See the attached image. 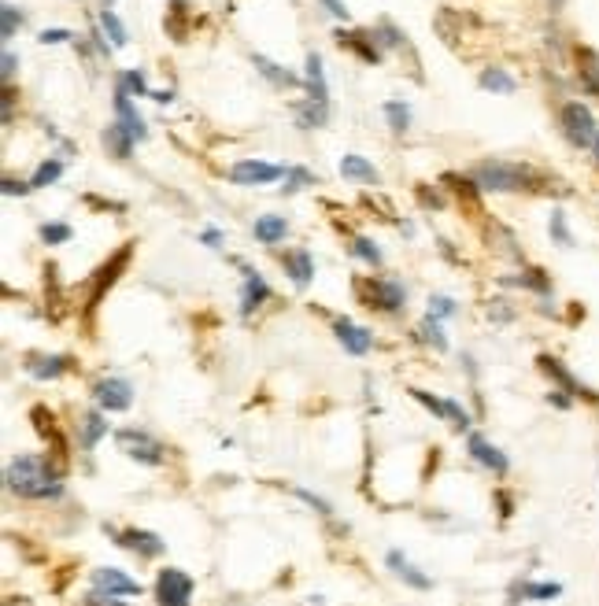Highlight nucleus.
Returning <instances> with one entry per match:
<instances>
[{
	"label": "nucleus",
	"instance_id": "1",
	"mask_svg": "<svg viewBox=\"0 0 599 606\" xmlns=\"http://www.w3.org/2000/svg\"><path fill=\"white\" fill-rule=\"evenodd\" d=\"M4 481H8L15 496L23 499H56L63 492L60 473L45 455H19V459H12L8 470H4Z\"/></svg>",
	"mask_w": 599,
	"mask_h": 606
},
{
	"label": "nucleus",
	"instance_id": "2",
	"mask_svg": "<svg viewBox=\"0 0 599 606\" xmlns=\"http://www.w3.org/2000/svg\"><path fill=\"white\" fill-rule=\"evenodd\" d=\"M474 182L485 193H529L540 185V174L526 163H507V159H485L474 167Z\"/></svg>",
	"mask_w": 599,
	"mask_h": 606
},
{
	"label": "nucleus",
	"instance_id": "3",
	"mask_svg": "<svg viewBox=\"0 0 599 606\" xmlns=\"http://www.w3.org/2000/svg\"><path fill=\"white\" fill-rule=\"evenodd\" d=\"M355 296L363 300V307L385 311V315H396L407 307V289L392 278H355Z\"/></svg>",
	"mask_w": 599,
	"mask_h": 606
},
{
	"label": "nucleus",
	"instance_id": "4",
	"mask_svg": "<svg viewBox=\"0 0 599 606\" xmlns=\"http://www.w3.org/2000/svg\"><path fill=\"white\" fill-rule=\"evenodd\" d=\"M559 122H563V134L566 141L574 148H588L596 145V119H592V111L585 108V104H577V100H570V104H563V111H559Z\"/></svg>",
	"mask_w": 599,
	"mask_h": 606
},
{
	"label": "nucleus",
	"instance_id": "5",
	"mask_svg": "<svg viewBox=\"0 0 599 606\" xmlns=\"http://www.w3.org/2000/svg\"><path fill=\"white\" fill-rule=\"evenodd\" d=\"M193 577L182 570H174V566H167V570H159L156 577V599L159 606H189V599H193Z\"/></svg>",
	"mask_w": 599,
	"mask_h": 606
},
{
	"label": "nucleus",
	"instance_id": "6",
	"mask_svg": "<svg viewBox=\"0 0 599 606\" xmlns=\"http://www.w3.org/2000/svg\"><path fill=\"white\" fill-rule=\"evenodd\" d=\"M93 400L104 414H119V411H130L134 403V385L123 381V377H100L93 385Z\"/></svg>",
	"mask_w": 599,
	"mask_h": 606
},
{
	"label": "nucleus",
	"instance_id": "7",
	"mask_svg": "<svg viewBox=\"0 0 599 606\" xmlns=\"http://www.w3.org/2000/svg\"><path fill=\"white\" fill-rule=\"evenodd\" d=\"M119 448L130 455V459L145 462V466H163V444L156 437H148L145 429H119L115 433Z\"/></svg>",
	"mask_w": 599,
	"mask_h": 606
},
{
	"label": "nucleus",
	"instance_id": "8",
	"mask_svg": "<svg viewBox=\"0 0 599 606\" xmlns=\"http://www.w3.org/2000/svg\"><path fill=\"white\" fill-rule=\"evenodd\" d=\"M130 255H134V244H123V248H119V252L111 255L108 263L97 270V278H93V285H89V300H86L89 307H97V303L104 300V292H108L111 285L119 281V274H123L126 263H130Z\"/></svg>",
	"mask_w": 599,
	"mask_h": 606
},
{
	"label": "nucleus",
	"instance_id": "9",
	"mask_svg": "<svg viewBox=\"0 0 599 606\" xmlns=\"http://www.w3.org/2000/svg\"><path fill=\"white\" fill-rule=\"evenodd\" d=\"M285 178V167H274V163H263V159H241L230 167V182L233 185H270Z\"/></svg>",
	"mask_w": 599,
	"mask_h": 606
},
{
	"label": "nucleus",
	"instance_id": "10",
	"mask_svg": "<svg viewBox=\"0 0 599 606\" xmlns=\"http://www.w3.org/2000/svg\"><path fill=\"white\" fill-rule=\"evenodd\" d=\"M111 536H115L119 547H130V551H137L141 558H159L167 551V540H159V536L148 533V529H123V533L111 529Z\"/></svg>",
	"mask_w": 599,
	"mask_h": 606
},
{
	"label": "nucleus",
	"instance_id": "11",
	"mask_svg": "<svg viewBox=\"0 0 599 606\" xmlns=\"http://www.w3.org/2000/svg\"><path fill=\"white\" fill-rule=\"evenodd\" d=\"M115 122H119V126H123L134 141H145V137H148L145 119H141V111L134 108V100H130V93H126L123 85L115 89Z\"/></svg>",
	"mask_w": 599,
	"mask_h": 606
},
{
	"label": "nucleus",
	"instance_id": "12",
	"mask_svg": "<svg viewBox=\"0 0 599 606\" xmlns=\"http://www.w3.org/2000/svg\"><path fill=\"white\" fill-rule=\"evenodd\" d=\"M333 37H337V45H341V49H352L363 63L381 60V49H378V41H374L378 34H370V30H337Z\"/></svg>",
	"mask_w": 599,
	"mask_h": 606
},
{
	"label": "nucleus",
	"instance_id": "13",
	"mask_svg": "<svg viewBox=\"0 0 599 606\" xmlns=\"http://www.w3.org/2000/svg\"><path fill=\"white\" fill-rule=\"evenodd\" d=\"M466 448H470V459L474 462H481L485 470H492V473H507L511 470V462H507V455H503L496 444H489V440L481 437V433H470V440H466Z\"/></svg>",
	"mask_w": 599,
	"mask_h": 606
},
{
	"label": "nucleus",
	"instance_id": "14",
	"mask_svg": "<svg viewBox=\"0 0 599 606\" xmlns=\"http://www.w3.org/2000/svg\"><path fill=\"white\" fill-rule=\"evenodd\" d=\"M93 588L104 595H141V584L134 577H126L123 570H115V566L93 570Z\"/></svg>",
	"mask_w": 599,
	"mask_h": 606
},
{
	"label": "nucleus",
	"instance_id": "15",
	"mask_svg": "<svg viewBox=\"0 0 599 606\" xmlns=\"http://www.w3.org/2000/svg\"><path fill=\"white\" fill-rule=\"evenodd\" d=\"M333 333H337V340L344 344V352L352 355H367L370 348H374V333L348 322V318H337V322H333Z\"/></svg>",
	"mask_w": 599,
	"mask_h": 606
},
{
	"label": "nucleus",
	"instance_id": "16",
	"mask_svg": "<svg viewBox=\"0 0 599 606\" xmlns=\"http://www.w3.org/2000/svg\"><path fill=\"white\" fill-rule=\"evenodd\" d=\"M537 363H540V370H544V374H548L551 381H559V385H563L566 392H570V396H585V400H599L596 392H592V388L581 385V381H577V377L570 374V370H566V366L559 363L555 355H540Z\"/></svg>",
	"mask_w": 599,
	"mask_h": 606
},
{
	"label": "nucleus",
	"instance_id": "17",
	"mask_svg": "<svg viewBox=\"0 0 599 606\" xmlns=\"http://www.w3.org/2000/svg\"><path fill=\"white\" fill-rule=\"evenodd\" d=\"M282 267L296 289H307V285L315 281V259H311V252H304V248H300V252H285Z\"/></svg>",
	"mask_w": 599,
	"mask_h": 606
},
{
	"label": "nucleus",
	"instance_id": "18",
	"mask_svg": "<svg viewBox=\"0 0 599 606\" xmlns=\"http://www.w3.org/2000/svg\"><path fill=\"white\" fill-rule=\"evenodd\" d=\"M270 300V285L263 281V274L252 267H245V292H241V315H252L256 307H263V303Z\"/></svg>",
	"mask_w": 599,
	"mask_h": 606
},
{
	"label": "nucleus",
	"instance_id": "19",
	"mask_svg": "<svg viewBox=\"0 0 599 606\" xmlns=\"http://www.w3.org/2000/svg\"><path fill=\"white\" fill-rule=\"evenodd\" d=\"M304 85H307V100H318V104H330V85H326V74H322V56L318 52H307L304 63Z\"/></svg>",
	"mask_w": 599,
	"mask_h": 606
},
{
	"label": "nucleus",
	"instance_id": "20",
	"mask_svg": "<svg viewBox=\"0 0 599 606\" xmlns=\"http://www.w3.org/2000/svg\"><path fill=\"white\" fill-rule=\"evenodd\" d=\"M26 370L37 377V381H56L71 370V359L67 355H30L26 359Z\"/></svg>",
	"mask_w": 599,
	"mask_h": 606
},
{
	"label": "nucleus",
	"instance_id": "21",
	"mask_svg": "<svg viewBox=\"0 0 599 606\" xmlns=\"http://www.w3.org/2000/svg\"><path fill=\"white\" fill-rule=\"evenodd\" d=\"M385 562H389L392 570H396V577H404V581L411 584V588H418V592H429V588H433V581H429L426 573H418L415 566H411V562L400 555V551H389V555H385Z\"/></svg>",
	"mask_w": 599,
	"mask_h": 606
},
{
	"label": "nucleus",
	"instance_id": "22",
	"mask_svg": "<svg viewBox=\"0 0 599 606\" xmlns=\"http://www.w3.org/2000/svg\"><path fill=\"white\" fill-rule=\"evenodd\" d=\"M341 174L352 178V182H367V185H378L381 174L374 170V163H367L363 156H341Z\"/></svg>",
	"mask_w": 599,
	"mask_h": 606
},
{
	"label": "nucleus",
	"instance_id": "23",
	"mask_svg": "<svg viewBox=\"0 0 599 606\" xmlns=\"http://www.w3.org/2000/svg\"><path fill=\"white\" fill-rule=\"evenodd\" d=\"M285 233H289L285 215H259L256 219V241L259 244H278V241H285Z\"/></svg>",
	"mask_w": 599,
	"mask_h": 606
},
{
	"label": "nucleus",
	"instance_id": "24",
	"mask_svg": "<svg viewBox=\"0 0 599 606\" xmlns=\"http://www.w3.org/2000/svg\"><path fill=\"white\" fill-rule=\"evenodd\" d=\"M100 141H104V148H108L115 159H130V152H134V137L126 134L119 122H111L108 130L100 134Z\"/></svg>",
	"mask_w": 599,
	"mask_h": 606
},
{
	"label": "nucleus",
	"instance_id": "25",
	"mask_svg": "<svg viewBox=\"0 0 599 606\" xmlns=\"http://www.w3.org/2000/svg\"><path fill=\"white\" fill-rule=\"evenodd\" d=\"M330 119V104H318V100H307V104H296V122L300 130H318Z\"/></svg>",
	"mask_w": 599,
	"mask_h": 606
},
{
	"label": "nucleus",
	"instance_id": "26",
	"mask_svg": "<svg viewBox=\"0 0 599 606\" xmlns=\"http://www.w3.org/2000/svg\"><path fill=\"white\" fill-rule=\"evenodd\" d=\"M252 63H256V71L267 78V82H274L278 89H285V85H300V78H296L293 71H285V67H278L274 60H267V56H252Z\"/></svg>",
	"mask_w": 599,
	"mask_h": 606
},
{
	"label": "nucleus",
	"instance_id": "27",
	"mask_svg": "<svg viewBox=\"0 0 599 606\" xmlns=\"http://www.w3.org/2000/svg\"><path fill=\"white\" fill-rule=\"evenodd\" d=\"M477 82H481V89H489V93H514V89H518V82H514L503 67H485Z\"/></svg>",
	"mask_w": 599,
	"mask_h": 606
},
{
	"label": "nucleus",
	"instance_id": "28",
	"mask_svg": "<svg viewBox=\"0 0 599 606\" xmlns=\"http://www.w3.org/2000/svg\"><path fill=\"white\" fill-rule=\"evenodd\" d=\"M577 63H581V82H585V89L592 93V97H599V56L596 52L581 49L577 52Z\"/></svg>",
	"mask_w": 599,
	"mask_h": 606
},
{
	"label": "nucleus",
	"instance_id": "29",
	"mask_svg": "<svg viewBox=\"0 0 599 606\" xmlns=\"http://www.w3.org/2000/svg\"><path fill=\"white\" fill-rule=\"evenodd\" d=\"M100 437H108V422H104L100 411H89L86 418H82V444H86V448H97Z\"/></svg>",
	"mask_w": 599,
	"mask_h": 606
},
{
	"label": "nucleus",
	"instance_id": "30",
	"mask_svg": "<svg viewBox=\"0 0 599 606\" xmlns=\"http://www.w3.org/2000/svg\"><path fill=\"white\" fill-rule=\"evenodd\" d=\"M385 119H389L392 134H407L411 130V108H407L404 100H389L385 104Z\"/></svg>",
	"mask_w": 599,
	"mask_h": 606
},
{
	"label": "nucleus",
	"instance_id": "31",
	"mask_svg": "<svg viewBox=\"0 0 599 606\" xmlns=\"http://www.w3.org/2000/svg\"><path fill=\"white\" fill-rule=\"evenodd\" d=\"M100 26H104V34L111 37V45H115V49H126V41H130V37H126V26H123L119 15L111 12V8L100 12Z\"/></svg>",
	"mask_w": 599,
	"mask_h": 606
},
{
	"label": "nucleus",
	"instance_id": "32",
	"mask_svg": "<svg viewBox=\"0 0 599 606\" xmlns=\"http://www.w3.org/2000/svg\"><path fill=\"white\" fill-rule=\"evenodd\" d=\"M418 337L426 340V344H433L437 352H448V337H444V329H441V318H433V315L422 318V326H418Z\"/></svg>",
	"mask_w": 599,
	"mask_h": 606
},
{
	"label": "nucleus",
	"instance_id": "33",
	"mask_svg": "<svg viewBox=\"0 0 599 606\" xmlns=\"http://www.w3.org/2000/svg\"><path fill=\"white\" fill-rule=\"evenodd\" d=\"M60 174H63V163H60V159H45V163H41V167L34 170L30 185H34V189H49L52 182H60Z\"/></svg>",
	"mask_w": 599,
	"mask_h": 606
},
{
	"label": "nucleus",
	"instance_id": "34",
	"mask_svg": "<svg viewBox=\"0 0 599 606\" xmlns=\"http://www.w3.org/2000/svg\"><path fill=\"white\" fill-rule=\"evenodd\" d=\"M19 26H23V12H19L15 4H0V37L12 41V37L19 34Z\"/></svg>",
	"mask_w": 599,
	"mask_h": 606
},
{
	"label": "nucleus",
	"instance_id": "35",
	"mask_svg": "<svg viewBox=\"0 0 599 606\" xmlns=\"http://www.w3.org/2000/svg\"><path fill=\"white\" fill-rule=\"evenodd\" d=\"M352 255L355 259H363L367 267H381V248L370 237H355L352 241Z\"/></svg>",
	"mask_w": 599,
	"mask_h": 606
},
{
	"label": "nucleus",
	"instance_id": "36",
	"mask_svg": "<svg viewBox=\"0 0 599 606\" xmlns=\"http://www.w3.org/2000/svg\"><path fill=\"white\" fill-rule=\"evenodd\" d=\"M307 185H315V174L304 167H289L285 170V185H282V193H300V189H307Z\"/></svg>",
	"mask_w": 599,
	"mask_h": 606
},
{
	"label": "nucleus",
	"instance_id": "37",
	"mask_svg": "<svg viewBox=\"0 0 599 606\" xmlns=\"http://www.w3.org/2000/svg\"><path fill=\"white\" fill-rule=\"evenodd\" d=\"M548 230H551V241H555V244H563V248H574V233H570V226H566L563 211H551Z\"/></svg>",
	"mask_w": 599,
	"mask_h": 606
},
{
	"label": "nucleus",
	"instance_id": "38",
	"mask_svg": "<svg viewBox=\"0 0 599 606\" xmlns=\"http://www.w3.org/2000/svg\"><path fill=\"white\" fill-rule=\"evenodd\" d=\"M411 396H415V400L422 403V407H426V411L433 414L437 422H444V418H448V400H437V396H429L426 388H411Z\"/></svg>",
	"mask_w": 599,
	"mask_h": 606
},
{
	"label": "nucleus",
	"instance_id": "39",
	"mask_svg": "<svg viewBox=\"0 0 599 606\" xmlns=\"http://www.w3.org/2000/svg\"><path fill=\"white\" fill-rule=\"evenodd\" d=\"M522 595H526V599H537V603H548V599H555V595H563V584H526V588H522Z\"/></svg>",
	"mask_w": 599,
	"mask_h": 606
},
{
	"label": "nucleus",
	"instance_id": "40",
	"mask_svg": "<svg viewBox=\"0 0 599 606\" xmlns=\"http://www.w3.org/2000/svg\"><path fill=\"white\" fill-rule=\"evenodd\" d=\"M119 85H123L126 93H130V97H152V89H148V82H145V74L141 71H126L123 78H119Z\"/></svg>",
	"mask_w": 599,
	"mask_h": 606
},
{
	"label": "nucleus",
	"instance_id": "41",
	"mask_svg": "<svg viewBox=\"0 0 599 606\" xmlns=\"http://www.w3.org/2000/svg\"><path fill=\"white\" fill-rule=\"evenodd\" d=\"M41 241L45 244H67L71 241V226H67V222H45V226H41Z\"/></svg>",
	"mask_w": 599,
	"mask_h": 606
},
{
	"label": "nucleus",
	"instance_id": "42",
	"mask_svg": "<svg viewBox=\"0 0 599 606\" xmlns=\"http://www.w3.org/2000/svg\"><path fill=\"white\" fill-rule=\"evenodd\" d=\"M429 315H433V318H452L455 315V300H452V296H429Z\"/></svg>",
	"mask_w": 599,
	"mask_h": 606
},
{
	"label": "nucleus",
	"instance_id": "43",
	"mask_svg": "<svg viewBox=\"0 0 599 606\" xmlns=\"http://www.w3.org/2000/svg\"><path fill=\"white\" fill-rule=\"evenodd\" d=\"M71 30H60V26H52V30H41V37H37V41H41V45H67V41H71Z\"/></svg>",
	"mask_w": 599,
	"mask_h": 606
},
{
	"label": "nucleus",
	"instance_id": "44",
	"mask_svg": "<svg viewBox=\"0 0 599 606\" xmlns=\"http://www.w3.org/2000/svg\"><path fill=\"white\" fill-rule=\"evenodd\" d=\"M448 418H455V422H452L455 433H463V429H470V414H466L463 407H459V403H455V400H448Z\"/></svg>",
	"mask_w": 599,
	"mask_h": 606
},
{
	"label": "nucleus",
	"instance_id": "45",
	"mask_svg": "<svg viewBox=\"0 0 599 606\" xmlns=\"http://www.w3.org/2000/svg\"><path fill=\"white\" fill-rule=\"evenodd\" d=\"M296 496H300V499H304V503H307V507H315L318 510V514H330V503H326V499H318L315 496V492H307V488H296Z\"/></svg>",
	"mask_w": 599,
	"mask_h": 606
},
{
	"label": "nucleus",
	"instance_id": "46",
	"mask_svg": "<svg viewBox=\"0 0 599 606\" xmlns=\"http://www.w3.org/2000/svg\"><path fill=\"white\" fill-rule=\"evenodd\" d=\"M86 606H126V603H119L115 595H104V592H97V588H93V592L86 595Z\"/></svg>",
	"mask_w": 599,
	"mask_h": 606
},
{
	"label": "nucleus",
	"instance_id": "47",
	"mask_svg": "<svg viewBox=\"0 0 599 606\" xmlns=\"http://www.w3.org/2000/svg\"><path fill=\"white\" fill-rule=\"evenodd\" d=\"M4 67H0V74H4V82H12L15 78V71H19V56H15V52H4Z\"/></svg>",
	"mask_w": 599,
	"mask_h": 606
},
{
	"label": "nucleus",
	"instance_id": "48",
	"mask_svg": "<svg viewBox=\"0 0 599 606\" xmlns=\"http://www.w3.org/2000/svg\"><path fill=\"white\" fill-rule=\"evenodd\" d=\"M0 189H4V196H26L30 189H34V185L15 182V178H4V185H0Z\"/></svg>",
	"mask_w": 599,
	"mask_h": 606
},
{
	"label": "nucleus",
	"instance_id": "49",
	"mask_svg": "<svg viewBox=\"0 0 599 606\" xmlns=\"http://www.w3.org/2000/svg\"><path fill=\"white\" fill-rule=\"evenodd\" d=\"M326 4V12L333 15V19H344L348 23V8H344V0H322Z\"/></svg>",
	"mask_w": 599,
	"mask_h": 606
},
{
	"label": "nucleus",
	"instance_id": "50",
	"mask_svg": "<svg viewBox=\"0 0 599 606\" xmlns=\"http://www.w3.org/2000/svg\"><path fill=\"white\" fill-rule=\"evenodd\" d=\"M12 115H15V93L4 89V126H12Z\"/></svg>",
	"mask_w": 599,
	"mask_h": 606
},
{
	"label": "nucleus",
	"instance_id": "51",
	"mask_svg": "<svg viewBox=\"0 0 599 606\" xmlns=\"http://www.w3.org/2000/svg\"><path fill=\"white\" fill-rule=\"evenodd\" d=\"M200 241L208 244V248H222V233L219 230H204V237Z\"/></svg>",
	"mask_w": 599,
	"mask_h": 606
},
{
	"label": "nucleus",
	"instance_id": "52",
	"mask_svg": "<svg viewBox=\"0 0 599 606\" xmlns=\"http://www.w3.org/2000/svg\"><path fill=\"white\" fill-rule=\"evenodd\" d=\"M152 100H156V104H171L174 93H171V89H152Z\"/></svg>",
	"mask_w": 599,
	"mask_h": 606
},
{
	"label": "nucleus",
	"instance_id": "53",
	"mask_svg": "<svg viewBox=\"0 0 599 606\" xmlns=\"http://www.w3.org/2000/svg\"><path fill=\"white\" fill-rule=\"evenodd\" d=\"M592 156H596V163H599V134H596V145H592Z\"/></svg>",
	"mask_w": 599,
	"mask_h": 606
},
{
	"label": "nucleus",
	"instance_id": "54",
	"mask_svg": "<svg viewBox=\"0 0 599 606\" xmlns=\"http://www.w3.org/2000/svg\"><path fill=\"white\" fill-rule=\"evenodd\" d=\"M111 4H115V0H104V8H111Z\"/></svg>",
	"mask_w": 599,
	"mask_h": 606
},
{
	"label": "nucleus",
	"instance_id": "55",
	"mask_svg": "<svg viewBox=\"0 0 599 606\" xmlns=\"http://www.w3.org/2000/svg\"><path fill=\"white\" fill-rule=\"evenodd\" d=\"M174 4H185V0H174Z\"/></svg>",
	"mask_w": 599,
	"mask_h": 606
}]
</instances>
